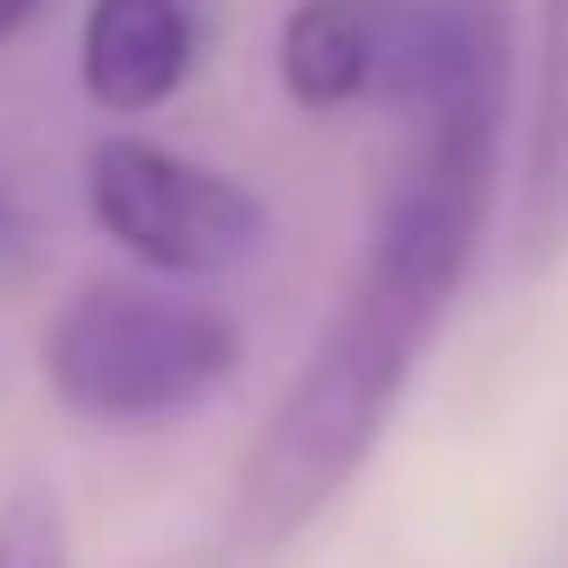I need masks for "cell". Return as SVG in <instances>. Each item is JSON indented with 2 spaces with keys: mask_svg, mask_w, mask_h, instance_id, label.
Segmentation results:
<instances>
[{
  "mask_svg": "<svg viewBox=\"0 0 568 568\" xmlns=\"http://www.w3.org/2000/svg\"><path fill=\"white\" fill-rule=\"evenodd\" d=\"M467 281L436 273V265H413L397 250H358V273L343 288V304L320 320L304 366L288 374L281 405L257 420L250 436V459L234 475V506H226V529H234V552L242 560H273L288 552L351 483L358 467L374 459L420 351L436 343L452 296Z\"/></svg>",
  "mask_w": 568,
  "mask_h": 568,
  "instance_id": "6da1fadb",
  "label": "cell"
},
{
  "mask_svg": "<svg viewBox=\"0 0 568 568\" xmlns=\"http://www.w3.org/2000/svg\"><path fill=\"white\" fill-rule=\"evenodd\" d=\"M48 389L110 428H164L211 405L242 374V327L180 288L156 281H79L40 335Z\"/></svg>",
  "mask_w": 568,
  "mask_h": 568,
  "instance_id": "7a4b0ae2",
  "label": "cell"
},
{
  "mask_svg": "<svg viewBox=\"0 0 568 568\" xmlns=\"http://www.w3.org/2000/svg\"><path fill=\"white\" fill-rule=\"evenodd\" d=\"M498 55V0H296L281 24V94L312 118L358 102L413 118Z\"/></svg>",
  "mask_w": 568,
  "mask_h": 568,
  "instance_id": "3957f363",
  "label": "cell"
},
{
  "mask_svg": "<svg viewBox=\"0 0 568 568\" xmlns=\"http://www.w3.org/2000/svg\"><path fill=\"white\" fill-rule=\"evenodd\" d=\"M87 211L133 265H149L164 281L234 273L273 234L265 203L234 172H211V164H195V156H180L164 141H141V133L94 141V156H87Z\"/></svg>",
  "mask_w": 568,
  "mask_h": 568,
  "instance_id": "277c9868",
  "label": "cell"
},
{
  "mask_svg": "<svg viewBox=\"0 0 568 568\" xmlns=\"http://www.w3.org/2000/svg\"><path fill=\"white\" fill-rule=\"evenodd\" d=\"M195 48L203 32L187 0H87L79 87L102 118H149L187 87Z\"/></svg>",
  "mask_w": 568,
  "mask_h": 568,
  "instance_id": "5b68a950",
  "label": "cell"
},
{
  "mask_svg": "<svg viewBox=\"0 0 568 568\" xmlns=\"http://www.w3.org/2000/svg\"><path fill=\"white\" fill-rule=\"evenodd\" d=\"M568 250V0H537V87L514 187V257L545 273Z\"/></svg>",
  "mask_w": 568,
  "mask_h": 568,
  "instance_id": "8992f818",
  "label": "cell"
},
{
  "mask_svg": "<svg viewBox=\"0 0 568 568\" xmlns=\"http://www.w3.org/2000/svg\"><path fill=\"white\" fill-rule=\"evenodd\" d=\"M0 568H71L63 498L48 483H17L0 498Z\"/></svg>",
  "mask_w": 568,
  "mask_h": 568,
  "instance_id": "52a82bcc",
  "label": "cell"
},
{
  "mask_svg": "<svg viewBox=\"0 0 568 568\" xmlns=\"http://www.w3.org/2000/svg\"><path fill=\"white\" fill-rule=\"evenodd\" d=\"M40 9H48V0H0V40H17V32H24Z\"/></svg>",
  "mask_w": 568,
  "mask_h": 568,
  "instance_id": "ba28073f",
  "label": "cell"
}]
</instances>
